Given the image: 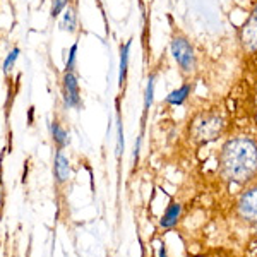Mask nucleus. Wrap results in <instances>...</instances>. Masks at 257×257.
I'll return each instance as SVG.
<instances>
[{
    "instance_id": "obj_1",
    "label": "nucleus",
    "mask_w": 257,
    "mask_h": 257,
    "mask_svg": "<svg viewBox=\"0 0 257 257\" xmlns=\"http://www.w3.org/2000/svg\"><path fill=\"white\" fill-rule=\"evenodd\" d=\"M221 175L235 184H245L257 173V143L250 138H233L223 144L218 156Z\"/></svg>"
},
{
    "instance_id": "obj_2",
    "label": "nucleus",
    "mask_w": 257,
    "mask_h": 257,
    "mask_svg": "<svg viewBox=\"0 0 257 257\" xmlns=\"http://www.w3.org/2000/svg\"><path fill=\"white\" fill-rule=\"evenodd\" d=\"M223 127H225V123H223V118L218 113H204L194 122L192 134L201 143H208V141L219 138Z\"/></svg>"
},
{
    "instance_id": "obj_3",
    "label": "nucleus",
    "mask_w": 257,
    "mask_h": 257,
    "mask_svg": "<svg viewBox=\"0 0 257 257\" xmlns=\"http://www.w3.org/2000/svg\"><path fill=\"white\" fill-rule=\"evenodd\" d=\"M170 52L184 74H192L196 69V53L190 41L184 36H175L170 43Z\"/></svg>"
},
{
    "instance_id": "obj_4",
    "label": "nucleus",
    "mask_w": 257,
    "mask_h": 257,
    "mask_svg": "<svg viewBox=\"0 0 257 257\" xmlns=\"http://www.w3.org/2000/svg\"><path fill=\"white\" fill-rule=\"evenodd\" d=\"M62 98L65 108H81V91L79 79L76 72H64L62 77Z\"/></svg>"
},
{
    "instance_id": "obj_5",
    "label": "nucleus",
    "mask_w": 257,
    "mask_h": 257,
    "mask_svg": "<svg viewBox=\"0 0 257 257\" xmlns=\"http://www.w3.org/2000/svg\"><path fill=\"white\" fill-rule=\"evenodd\" d=\"M238 214L248 223H255L257 225V185L255 187L247 189L245 192L240 196L237 204Z\"/></svg>"
},
{
    "instance_id": "obj_6",
    "label": "nucleus",
    "mask_w": 257,
    "mask_h": 257,
    "mask_svg": "<svg viewBox=\"0 0 257 257\" xmlns=\"http://www.w3.org/2000/svg\"><path fill=\"white\" fill-rule=\"evenodd\" d=\"M240 40L247 52H257V6L252 9L250 16L243 24Z\"/></svg>"
},
{
    "instance_id": "obj_7",
    "label": "nucleus",
    "mask_w": 257,
    "mask_h": 257,
    "mask_svg": "<svg viewBox=\"0 0 257 257\" xmlns=\"http://www.w3.org/2000/svg\"><path fill=\"white\" fill-rule=\"evenodd\" d=\"M53 175L59 184H65L70 178V161L60 149L55 153V158H53Z\"/></svg>"
},
{
    "instance_id": "obj_8",
    "label": "nucleus",
    "mask_w": 257,
    "mask_h": 257,
    "mask_svg": "<svg viewBox=\"0 0 257 257\" xmlns=\"http://www.w3.org/2000/svg\"><path fill=\"white\" fill-rule=\"evenodd\" d=\"M60 30L67 33H76L77 30V9L74 6H67L62 12L60 19Z\"/></svg>"
},
{
    "instance_id": "obj_9",
    "label": "nucleus",
    "mask_w": 257,
    "mask_h": 257,
    "mask_svg": "<svg viewBox=\"0 0 257 257\" xmlns=\"http://www.w3.org/2000/svg\"><path fill=\"white\" fill-rule=\"evenodd\" d=\"M131 47L132 41H127L125 45L120 47V64H118V84L122 86L127 79V70H128V57H131Z\"/></svg>"
},
{
    "instance_id": "obj_10",
    "label": "nucleus",
    "mask_w": 257,
    "mask_h": 257,
    "mask_svg": "<svg viewBox=\"0 0 257 257\" xmlns=\"http://www.w3.org/2000/svg\"><path fill=\"white\" fill-rule=\"evenodd\" d=\"M180 211H182V206L178 204V202H172L167 208V211H165L163 218H161V221H160L161 228L175 226L178 221V216H180Z\"/></svg>"
},
{
    "instance_id": "obj_11",
    "label": "nucleus",
    "mask_w": 257,
    "mask_h": 257,
    "mask_svg": "<svg viewBox=\"0 0 257 257\" xmlns=\"http://www.w3.org/2000/svg\"><path fill=\"white\" fill-rule=\"evenodd\" d=\"M50 136H52L53 143L59 146V149L65 148L70 143L67 131H65V128L62 127L59 122H52V123H50Z\"/></svg>"
},
{
    "instance_id": "obj_12",
    "label": "nucleus",
    "mask_w": 257,
    "mask_h": 257,
    "mask_svg": "<svg viewBox=\"0 0 257 257\" xmlns=\"http://www.w3.org/2000/svg\"><path fill=\"white\" fill-rule=\"evenodd\" d=\"M190 91H192V84H184V86H180L178 89L175 91H172V93L167 96V103L168 105H182V103L185 101L189 96H190Z\"/></svg>"
},
{
    "instance_id": "obj_13",
    "label": "nucleus",
    "mask_w": 257,
    "mask_h": 257,
    "mask_svg": "<svg viewBox=\"0 0 257 257\" xmlns=\"http://www.w3.org/2000/svg\"><path fill=\"white\" fill-rule=\"evenodd\" d=\"M77 50H79V43H72V47L67 52V59H65V69L64 72H76L77 65Z\"/></svg>"
},
{
    "instance_id": "obj_14",
    "label": "nucleus",
    "mask_w": 257,
    "mask_h": 257,
    "mask_svg": "<svg viewBox=\"0 0 257 257\" xmlns=\"http://www.w3.org/2000/svg\"><path fill=\"white\" fill-rule=\"evenodd\" d=\"M19 55H21V48H12L9 53L6 55V59H4L2 62V70L6 74H9L12 72V69H14V65H16V62L19 60Z\"/></svg>"
},
{
    "instance_id": "obj_15",
    "label": "nucleus",
    "mask_w": 257,
    "mask_h": 257,
    "mask_svg": "<svg viewBox=\"0 0 257 257\" xmlns=\"http://www.w3.org/2000/svg\"><path fill=\"white\" fill-rule=\"evenodd\" d=\"M153 99H155V76H149L148 86H146V93H144V110H149Z\"/></svg>"
},
{
    "instance_id": "obj_16",
    "label": "nucleus",
    "mask_w": 257,
    "mask_h": 257,
    "mask_svg": "<svg viewBox=\"0 0 257 257\" xmlns=\"http://www.w3.org/2000/svg\"><path fill=\"white\" fill-rule=\"evenodd\" d=\"M67 6H69V0H52V9H50L52 19H57L59 16H62V12L65 11Z\"/></svg>"
},
{
    "instance_id": "obj_17",
    "label": "nucleus",
    "mask_w": 257,
    "mask_h": 257,
    "mask_svg": "<svg viewBox=\"0 0 257 257\" xmlns=\"http://www.w3.org/2000/svg\"><path fill=\"white\" fill-rule=\"evenodd\" d=\"M123 146H125V139H123V127H122V118L120 115L117 117V156L122 155Z\"/></svg>"
},
{
    "instance_id": "obj_18",
    "label": "nucleus",
    "mask_w": 257,
    "mask_h": 257,
    "mask_svg": "<svg viewBox=\"0 0 257 257\" xmlns=\"http://www.w3.org/2000/svg\"><path fill=\"white\" fill-rule=\"evenodd\" d=\"M160 257H167V250H165V245H161V248H160Z\"/></svg>"
},
{
    "instance_id": "obj_19",
    "label": "nucleus",
    "mask_w": 257,
    "mask_h": 257,
    "mask_svg": "<svg viewBox=\"0 0 257 257\" xmlns=\"http://www.w3.org/2000/svg\"><path fill=\"white\" fill-rule=\"evenodd\" d=\"M0 202H2V177H0Z\"/></svg>"
}]
</instances>
